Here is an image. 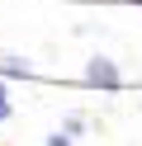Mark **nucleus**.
Segmentation results:
<instances>
[{
	"label": "nucleus",
	"mask_w": 142,
	"mask_h": 146,
	"mask_svg": "<svg viewBox=\"0 0 142 146\" xmlns=\"http://www.w3.org/2000/svg\"><path fill=\"white\" fill-rule=\"evenodd\" d=\"M118 66H114L109 57H90V66H85V85H100V90H118Z\"/></svg>",
	"instance_id": "obj_1"
},
{
	"label": "nucleus",
	"mask_w": 142,
	"mask_h": 146,
	"mask_svg": "<svg viewBox=\"0 0 142 146\" xmlns=\"http://www.w3.org/2000/svg\"><path fill=\"white\" fill-rule=\"evenodd\" d=\"M0 71H5V76H24V80H28V71H33V66H28L24 57H5V66H0Z\"/></svg>",
	"instance_id": "obj_2"
},
{
	"label": "nucleus",
	"mask_w": 142,
	"mask_h": 146,
	"mask_svg": "<svg viewBox=\"0 0 142 146\" xmlns=\"http://www.w3.org/2000/svg\"><path fill=\"white\" fill-rule=\"evenodd\" d=\"M47 146H71V137H66V132H52V137H47Z\"/></svg>",
	"instance_id": "obj_3"
},
{
	"label": "nucleus",
	"mask_w": 142,
	"mask_h": 146,
	"mask_svg": "<svg viewBox=\"0 0 142 146\" xmlns=\"http://www.w3.org/2000/svg\"><path fill=\"white\" fill-rule=\"evenodd\" d=\"M9 118V99H5V85H0V123Z\"/></svg>",
	"instance_id": "obj_4"
}]
</instances>
